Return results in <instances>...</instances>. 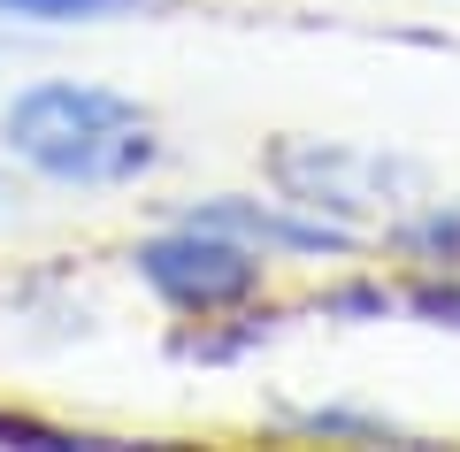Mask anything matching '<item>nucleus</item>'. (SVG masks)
<instances>
[{
	"label": "nucleus",
	"mask_w": 460,
	"mask_h": 452,
	"mask_svg": "<svg viewBox=\"0 0 460 452\" xmlns=\"http://www.w3.org/2000/svg\"><path fill=\"white\" fill-rule=\"evenodd\" d=\"M323 307H330V315H384V307H392V291H376V284H353V291H330Z\"/></svg>",
	"instance_id": "9d476101"
},
{
	"label": "nucleus",
	"mask_w": 460,
	"mask_h": 452,
	"mask_svg": "<svg viewBox=\"0 0 460 452\" xmlns=\"http://www.w3.org/2000/svg\"><path fill=\"white\" fill-rule=\"evenodd\" d=\"M392 245L414 253V261H429V269H445V276H460V199H438V208L392 223Z\"/></svg>",
	"instance_id": "39448f33"
},
{
	"label": "nucleus",
	"mask_w": 460,
	"mask_h": 452,
	"mask_svg": "<svg viewBox=\"0 0 460 452\" xmlns=\"http://www.w3.org/2000/svg\"><path fill=\"white\" fill-rule=\"evenodd\" d=\"M407 307L422 315V323H453L460 330V276H445V284H414Z\"/></svg>",
	"instance_id": "1a4fd4ad"
},
{
	"label": "nucleus",
	"mask_w": 460,
	"mask_h": 452,
	"mask_svg": "<svg viewBox=\"0 0 460 452\" xmlns=\"http://www.w3.org/2000/svg\"><path fill=\"white\" fill-rule=\"evenodd\" d=\"M138 276H146L177 315H199V323H208V315H223V307H238V299L261 291V253L238 245L230 230L177 223V230H162V238L138 245Z\"/></svg>",
	"instance_id": "7ed1b4c3"
},
{
	"label": "nucleus",
	"mask_w": 460,
	"mask_h": 452,
	"mask_svg": "<svg viewBox=\"0 0 460 452\" xmlns=\"http://www.w3.org/2000/svg\"><path fill=\"white\" fill-rule=\"evenodd\" d=\"M0 138L23 169L47 184H77V192H108V184H138L162 162V130L138 100L108 93V84H23L0 108Z\"/></svg>",
	"instance_id": "f257e3e1"
},
{
	"label": "nucleus",
	"mask_w": 460,
	"mask_h": 452,
	"mask_svg": "<svg viewBox=\"0 0 460 452\" xmlns=\"http://www.w3.org/2000/svg\"><path fill=\"white\" fill-rule=\"evenodd\" d=\"M184 223L230 230V238L253 245V253H345V245L361 238V230H345V223H323V215L292 208V199H208V208H192Z\"/></svg>",
	"instance_id": "20e7f679"
},
{
	"label": "nucleus",
	"mask_w": 460,
	"mask_h": 452,
	"mask_svg": "<svg viewBox=\"0 0 460 452\" xmlns=\"http://www.w3.org/2000/svg\"><path fill=\"white\" fill-rule=\"evenodd\" d=\"M269 177L292 208L323 215V223L361 230L368 215H392L422 192V169L399 154H361V146H323V138H284L269 154Z\"/></svg>",
	"instance_id": "f03ea898"
},
{
	"label": "nucleus",
	"mask_w": 460,
	"mask_h": 452,
	"mask_svg": "<svg viewBox=\"0 0 460 452\" xmlns=\"http://www.w3.org/2000/svg\"><path fill=\"white\" fill-rule=\"evenodd\" d=\"M0 445H39V452H77V445H108V437H69V430H47L31 414H0Z\"/></svg>",
	"instance_id": "0eeeda50"
},
{
	"label": "nucleus",
	"mask_w": 460,
	"mask_h": 452,
	"mask_svg": "<svg viewBox=\"0 0 460 452\" xmlns=\"http://www.w3.org/2000/svg\"><path fill=\"white\" fill-rule=\"evenodd\" d=\"M131 8H154V0H0V16L16 23H108Z\"/></svg>",
	"instance_id": "423d86ee"
},
{
	"label": "nucleus",
	"mask_w": 460,
	"mask_h": 452,
	"mask_svg": "<svg viewBox=\"0 0 460 452\" xmlns=\"http://www.w3.org/2000/svg\"><path fill=\"white\" fill-rule=\"evenodd\" d=\"M299 430H307V437H368V445L399 437L392 421H376V414H338V406H314V414H299Z\"/></svg>",
	"instance_id": "6e6552de"
}]
</instances>
